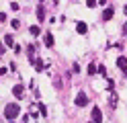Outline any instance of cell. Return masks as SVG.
I'll list each match as a JSON object with an SVG mask.
<instances>
[{"label":"cell","instance_id":"6da1fadb","mask_svg":"<svg viewBox=\"0 0 127 123\" xmlns=\"http://www.w3.org/2000/svg\"><path fill=\"white\" fill-rule=\"evenodd\" d=\"M19 113H21V107H19V105H14V103H10V105H6V107H4V119H8V121H12Z\"/></svg>","mask_w":127,"mask_h":123},{"label":"cell","instance_id":"7a4b0ae2","mask_svg":"<svg viewBox=\"0 0 127 123\" xmlns=\"http://www.w3.org/2000/svg\"><path fill=\"white\" fill-rule=\"evenodd\" d=\"M90 119L94 123H102V111H100V107H92V111H90Z\"/></svg>","mask_w":127,"mask_h":123},{"label":"cell","instance_id":"3957f363","mask_svg":"<svg viewBox=\"0 0 127 123\" xmlns=\"http://www.w3.org/2000/svg\"><path fill=\"white\" fill-rule=\"evenodd\" d=\"M76 107H86V103H88V96H86V92L84 90H80V92L76 94Z\"/></svg>","mask_w":127,"mask_h":123},{"label":"cell","instance_id":"277c9868","mask_svg":"<svg viewBox=\"0 0 127 123\" xmlns=\"http://www.w3.org/2000/svg\"><path fill=\"white\" fill-rule=\"evenodd\" d=\"M76 31H78V35H86V31H88V25L82 23V21H78V23H76Z\"/></svg>","mask_w":127,"mask_h":123},{"label":"cell","instance_id":"5b68a950","mask_svg":"<svg viewBox=\"0 0 127 123\" xmlns=\"http://www.w3.org/2000/svg\"><path fill=\"white\" fill-rule=\"evenodd\" d=\"M31 64H33V68H35L37 72H41V70L45 68V64H43L41 60H39V57H37V60H35V57H33V55H31Z\"/></svg>","mask_w":127,"mask_h":123},{"label":"cell","instance_id":"8992f818","mask_svg":"<svg viewBox=\"0 0 127 123\" xmlns=\"http://www.w3.org/2000/svg\"><path fill=\"white\" fill-rule=\"evenodd\" d=\"M23 90H25V86H23V84H14V88H12V94L17 96V98H23Z\"/></svg>","mask_w":127,"mask_h":123},{"label":"cell","instance_id":"52a82bcc","mask_svg":"<svg viewBox=\"0 0 127 123\" xmlns=\"http://www.w3.org/2000/svg\"><path fill=\"white\" fill-rule=\"evenodd\" d=\"M113 14H115L113 8H105V10H102V21H111V19H113Z\"/></svg>","mask_w":127,"mask_h":123},{"label":"cell","instance_id":"ba28073f","mask_svg":"<svg viewBox=\"0 0 127 123\" xmlns=\"http://www.w3.org/2000/svg\"><path fill=\"white\" fill-rule=\"evenodd\" d=\"M117 68H121V70L127 68V60H125L123 55H119V57H117Z\"/></svg>","mask_w":127,"mask_h":123},{"label":"cell","instance_id":"9c48e42d","mask_svg":"<svg viewBox=\"0 0 127 123\" xmlns=\"http://www.w3.org/2000/svg\"><path fill=\"white\" fill-rule=\"evenodd\" d=\"M37 19H39V21H43V19H45V10H43V6H41V4L37 6Z\"/></svg>","mask_w":127,"mask_h":123},{"label":"cell","instance_id":"30bf717a","mask_svg":"<svg viewBox=\"0 0 127 123\" xmlns=\"http://www.w3.org/2000/svg\"><path fill=\"white\" fill-rule=\"evenodd\" d=\"M45 45L47 47H53V35H51V33H47V35H45Z\"/></svg>","mask_w":127,"mask_h":123},{"label":"cell","instance_id":"8fae6325","mask_svg":"<svg viewBox=\"0 0 127 123\" xmlns=\"http://www.w3.org/2000/svg\"><path fill=\"white\" fill-rule=\"evenodd\" d=\"M86 72H88V76H94V74L98 72V66H94V64H90V66H88V70H86Z\"/></svg>","mask_w":127,"mask_h":123},{"label":"cell","instance_id":"7c38bea8","mask_svg":"<svg viewBox=\"0 0 127 123\" xmlns=\"http://www.w3.org/2000/svg\"><path fill=\"white\" fill-rule=\"evenodd\" d=\"M4 45H8V47H14V41H12V35H4Z\"/></svg>","mask_w":127,"mask_h":123},{"label":"cell","instance_id":"4fadbf2b","mask_svg":"<svg viewBox=\"0 0 127 123\" xmlns=\"http://www.w3.org/2000/svg\"><path fill=\"white\" fill-rule=\"evenodd\" d=\"M29 31H31V35H39V33H41L39 25H31V27H29Z\"/></svg>","mask_w":127,"mask_h":123},{"label":"cell","instance_id":"5bb4252c","mask_svg":"<svg viewBox=\"0 0 127 123\" xmlns=\"http://www.w3.org/2000/svg\"><path fill=\"white\" fill-rule=\"evenodd\" d=\"M109 105L113 107V109L117 107V94H115V92H111V98H109Z\"/></svg>","mask_w":127,"mask_h":123},{"label":"cell","instance_id":"9a60e30c","mask_svg":"<svg viewBox=\"0 0 127 123\" xmlns=\"http://www.w3.org/2000/svg\"><path fill=\"white\" fill-rule=\"evenodd\" d=\"M98 74H100V76H102V78H105V76H107V68H105V66H102V64L98 66Z\"/></svg>","mask_w":127,"mask_h":123},{"label":"cell","instance_id":"2e32d148","mask_svg":"<svg viewBox=\"0 0 127 123\" xmlns=\"http://www.w3.org/2000/svg\"><path fill=\"white\" fill-rule=\"evenodd\" d=\"M86 6H88V8H94V6H96V0H86Z\"/></svg>","mask_w":127,"mask_h":123},{"label":"cell","instance_id":"e0dca14e","mask_svg":"<svg viewBox=\"0 0 127 123\" xmlns=\"http://www.w3.org/2000/svg\"><path fill=\"white\" fill-rule=\"evenodd\" d=\"M10 25H12V29H21V21H17V19H14Z\"/></svg>","mask_w":127,"mask_h":123},{"label":"cell","instance_id":"ac0fdd59","mask_svg":"<svg viewBox=\"0 0 127 123\" xmlns=\"http://www.w3.org/2000/svg\"><path fill=\"white\" fill-rule=\"evenodd\" d=\"M39 107V113H41V115H47V109H45V105H37Z\"/></svg>","mask_w":127,"mask_h":123},{"label":"cell","instance_id":"d6986e66","mask_svg":"<svg viewBox=\"0 0 127 123\" xmlns=\"http://www.w3.org/2000/svg\"><path fill=\"white\" fill-rule=\"evenodd\" d=\"M27 51H29V55H33V53H35V45H29Z\"/></svg>","mask_w":127,"mask_h":123},{"label":"cell","instance_id":"ffe728a7","mask_svg":"<svg viewBox=\"0 0 127 123\" xmlns=\"http://www.w3.org/2000/svg\"><path fill=\"white\" fill-rule=\"evenodd\" d=\"M113 86H115V82H113V80H107V88L113 90Z\"/></svg>","mask_w":127,"mask_h":123},{"label":"cell","instance_id":"44dd1931","mask_svg":"<svg viewBox=\"0 0 127 123\" xmlns=\"http://www.w3.org/2000/svg\"><path fill=\"white\" fill-rule=\"evenodd\" d=\"M10 8H12V10H21V6L17 2H10Z\"/></svg>","mask_w":127,"mask_h":123},{"label":"cell","instance_id":"7402d4cb","mask_svg":"<svg viewBox=\"0 0 127 123\" xmlns=\"http://www.w3.org/2000/svg\"><path fill=\"white\" fill-rule=\"evenodd\" d=\"M29 121V115H23V123H27Z\"/></svg>","mask_w":127,"mask_h":123},{"label":"cell","instance_id":"603a6c76","mask_svg":"<svg viewBox=\"0 0 127 123\" xmlns=\"http://www.w3.org/2000/svg\"><path fill=\"white\" fill-rule=\"evenodd\" d=\"M123 35H127V23L123 25Z\"/></svg>","mask_w":127,"mask_h":123},{"label":"cell","instance_id":"cb8c5ba5","mask_svg":"<svg viewBox=\"0 0 127 123\" xmlns=\"http://www.w3.org/2000/svg\"><path fill=\"white\" fill-rule=\"evenodd\" d=\"M123 76H125V78H127V68H123Z\"/></svg>","mask_w":127,"mask_h":123},{"label":"cell","instance_id":"d4e9b609","mask_svg":"<svg viewBox=\"0 0 127 123\" xmlns=\"http://www.w3.org/2000/svg\"><path fill=\"white\" fill-rule=\"evenodd\" d=\"M125 14H127V6H125Z\"/></svg>","mask_w":127,"mask_h":123},{"label":"cell","instance_id":"484cf974","mask_svg":"<svg viewBox=\"0 0 127 123\" xmlns=\"http://www.w3.org/2000/svg\"><path fill=\"white\" fill-rule=\"evenodd\" d=\"M10 123H14V119H12V121H10Z\"/></svg>","mask_w":127,"mask_h":123},{"label":"cell","instance_id":"4316f807","mask_svg":"<svg viewBox=\"0 0 127 123\" xmlns=\"http://www.w3.org/2000/svg\"><path fill=\"white\" fill-rule=\"evenodd\" d=\"M88 123H94V121H88Z\"/></svg>","mask_w":127,"mask_h":123},{"label":"cell","instance_id":"83f0119b","mask_svg":"<svg viewBox=\"0 0 127 123\" xmlns=\"http://www.w3.org/2000/svg\"><path fill=\"white\" fill-rule=\"evenodd\" d=\"M39 2H43V0H39Z\"/></svg>","mask_w":127,"mask_h":123}]
</instances>
